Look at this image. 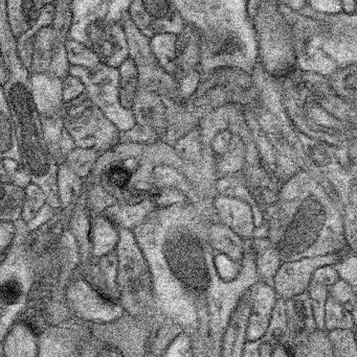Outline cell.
<instances>
[{
  "label": "cell",
  "mask_w": 357,
  "mask_h": 357,
  "mask_svg": "<svg viewBox=\"0 0 357 357\" xmlns=\"http://www.w3.org/2000/svg\"><path fill=\"white\" fill-rule=\"evenodd\" d=\"M106 177L115 188H125L131 180V173L124 165H112L107 171Z\"/></svg>",
  "instance_id": "5b68a950"
},
{
  "label": "cell",
  "mask_w": 357,
  "mask_h": 357,
  "mask_svg": "<svg viewBox=\"0 0 357 357\" xmlns=\"http://www.w3.org/2000/svg\"><path fill=\"white\" fill-rule=\"evenodd\" d=\"M87 35L94 52L102 58H111L117 52L115 36L105 23L101 21L92 23L88 29Z\"/></svg>",
  "instance_id": "6da1fadb"
},
{
  "label": "cell",
  "mask_w": 357,
  "mask_h": 357,
  "mask_svg": "<svg viewBox=\"0 0 357 357\" xmlns=\"http://www.w3.org/2000/svg\"><path fill=\"white\" fill-rule=\"evenodd\" d=\"M2 300L8 305H14L20 301L22 297V287L16 279H8L1 287Z\"/></svg>",
  "instance_id": "277c9868"
},
{
  "label": "cell",
  "mask_w": 357,
  "mask_h": 357,
  "mask_svg": "<svg viewBox=\"0 0 357 357\" xmlns=\"http://www.w3.org/2000/svg\"><path fill=\"white\" fill-rule=\"evenodd\" d=\"M50 2V0H22L21 12L27 24L29 26L35 24L39 19L42 8Z\"/></svg>",
  "instance_id": "7a4b0ae2"
},
{
  "label": "cell",
  "mask_w": 357,
  "mask_h": 357,
  "mask_svg": "<svg viewBox=\"0 0 357 357\" xmlns=\"http://www.w3.org/2000/svg\"><path fill=\"white\" fill-rule=\"evenodd\" d=\"M143 6L147 14L153 18L163 20L171 15L169 0H143Z\"/></svg>",
  "instance_id": "3957f363"
}]
</instances>
